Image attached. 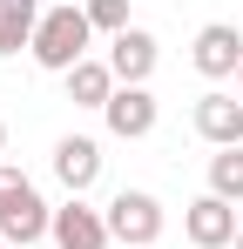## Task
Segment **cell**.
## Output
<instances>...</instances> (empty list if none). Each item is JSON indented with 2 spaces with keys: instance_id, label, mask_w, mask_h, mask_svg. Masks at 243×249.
<instances>
[{
  "instance_id": "cell-11",
  "label": "cell",
  "mask_w": 243,
  "mask_h": 249,
  "mask_svg": "<svg viewBox=\"0 0 243 249\" xmlns=\"http://www.w3.org/2000/svg\"><path fill=\"white\" fill-rule=\"evenodd\" d=\"M61 81H68V101H75V108H108V101H115V68H108V61H95V54H88V61H81L75 74H61Z\"/></svg>"
},
{
  "instance_id": "cell-7",
  "label": "cell",
  "mask_w": 243,
  "mask_h": 249,
  "mask_svg": "<svg viewBox=\"0 0 243 249\" xmlns=\"http://www.w3.org/2000/svg\"><path fill=\"white\" fill-rule=\"evenodd\" d=\"M189 61H196V74L223 81V74H237V68H243V34L230 27V20H209V27H196V47H189Z\"/></svg>"
},
{
  "instance_id": "cell-9",
  "label": "cell",
  "mask_w": 243,
  "mask_h": 249,
  "mask_svg": "<svg viewBox=\"0 0 243 249\" xmlns=\"http://www.w3.org/2000/svg\"><path fill=\"white\" fill-rule=\"evenodd\" d=\"M156 61H162V47H156V34H149V27H128V34H115V41H108V68H115L122 88H149Z\"/></svg>"
},
{
  "instance_id": "cell-3",
  "label": "cell",
  "mask_w": 243,
  "mask_h": 249,
  "mask_svg": "<svg viewBox=\"0 0 243 249\" xmlns=\"http://www.w3.org/2000/svg\"><path fill=\"white\" fill-rule=\"evenodd\" d=\"M101 215H108V236H115V243H128V249L162 243V202L149 196V189H122Z\"/></svg>"
},
{
  "instance_id": "cell-12",
  "label": "cell",
  "mask_w": 243,
  "mask_h": 249,
  "mask_svg": "<svg viewBox=\"0 0 243 249\" xmlns=\"http://www.w3.org/2000/svg\"><path fill=\"white\" fill-rule=\"evenodd\" d=\"M34 27H40V0H0V54L34 47Z\"/></svg>"
},
{
  "instance_id": "cell-10",
  "label": "cell",
  "mask_w": 243,
  "mask_h": 249,
  "mask_svg": "<svg viewBox=\"0 0 243 249\" xmlns=\"http://www.w3.org/2000/svg\"><path fill=\"white\" fill-rule=\"evenodd\" d=\"M101 122H108L115 142H142V135L156 128V94H149V88H115V101L101 108Z\"/></svg>"
},
{
  "instance_id": "cell-14",
  "label": "cell",
  "mask_w": 243,
  "mask_h": 249,
  "mask_svg": "<svg viewBox=\"0 0 243 249\" xmlns=\"http://www.w3.org/2000/svg\"><path fill=\"white\" fill-rule=\"evenodd\" d=\"M95 34H128V0H88Z\"/></svg>"
},
{
  "instance_id": "cell-13",
  "label": "cell",
  "mask_w": 243,
  "mask_h": 249,
  "mask_svg": "<svg viewBox=\"0 0 243 249\" xmlns=\"http://www.w3.org/2000/svg\"><path fill=\"white\" fill-rule=\"evenodd\" d=\"M209 196L243 202V148H216L209 155Z\"/></svg>"
},
{
  "instance_id": "cell-6",
  "label": "cell",
  "mask_w": 243,
  "mask_h": 249,
  "mask_svg": "<svg viewBox=\"0 0 243 249\" xmlns=\"http://www.w3.org/2000/svg\"><path fill=\"white\" fill-rule=\"evenodd\" d=\"M54 175H61L68 196H88V189L101 182V142H95V135H61V142H54Z\"/></svg>"
},
{
  "instance_id": "cell-17",
  "label": "cell",
  "mask_w": 243,
  "mask_h": 249,
  "mask_svg": "<svg viewBox=\"0 0 243 249\" xmlns=\"http://www.w3.org/2000/svg\"><path fill=\"white\" fill-rule=\"evenodd\" d=\"M237 249H243V229H237Z\"/></svg>"
},
{
  "instance_id": "cell-18",
  "label": "cell",
  "mask_w": 243,
  "mask_h": 249,
  "mask_svg": "<svg viewBox=\"0 0 243 249\" xmlns=\"http://www.w3.org/2000/svg\"><path fill=\"white\" fill-rule=\"evenodd\" d=\"M0 249H7V243H0Z\"/></svg>"
},
{
  "instance_id": "cell-1",
  "label": "cell",
  "mask_w": 243,
  "mask_h": 249,
  "mask_svg": "<svg viewBox=\"0 0 243 249\" xmlns=\"http://www.w3.org/2000/svg\"><path fill=\"white\" fill-rule=\"evenodd\" d=\"M88 41H95V20H88V7L68 0V7H47V14H40L27 54H34L47 74H75L81 61H88Z\"/></svg>"
},
{
  "instance_id": "cell-5",
  "label": "cell",
  "mask_w": 243,
  "mask_h": 249,
  "mask_svg": "<svg viewBox=\"0 0 243 249\" xmlns=\"http://www.w3.org/2000/svg\"><path fill=\"white\" fill-rule=\"evenodd\" d=\"M237 202H223V196H196V202L182 209V236L196 249H230L237 243Z\"/></svg>"
},
{
  "instance_id": "cell-8",
  "label": "cell",
  "mask_w": 243,
  "mask_h": 249,
  "mask_svg": "<svg viewBox=\"0 0 243 249\" xmlns=\"http://www.w3.org/2000/svg\"><path fill=\"white\" fill-rule=\"evenodd\" d=\"M189 122H196V135L209 142V148H243V101H237V94L209 88V94L196 101V115H189Z\"/></svg>"
},
{
  "instance_id": "cell-2",
  "label": "cell",
  "mask_w": 243,
  "mask_h": 249,
  "mask_svg": "<svg viewBox=\"0 0 243 249\" xmlns=\"http://www.w3.org/2000/svg\"><path fill=\"white\" fill-rule=\"evenodd\" d=\"M47 229H54V209L40 202V189L20 175V168L0 162V243H20V249H27V243H40Z\"/></svg>"
},
{
  "instance_id": "cell-16",
  "label": "cell",
  "mask_w": 243,
  "mask_h": 249,
  "mask_svg": "<svg viewBox=\"0 0 243 249\" xmlns=\"http://www.w3.org/2000/svg\"><path fill=\"white\" fill-rule=\"evenodd\" d=\"M237 88H243V68H237Z\"/></svg>"
},
{
  "instance_id": "cell-4",
  "label": "cell",
  "mask_w": 243,
  "mask_h": 249,
  "mask_svg": "<svg viewBox=\"0 0 243 249\" xmlns=\"http://www.w3.org/2000/svg\"><path fill=\"white\" fill-rule=\"evenodd\" d=\"M47 243H54V249H108L115 236H108V215H101V209H88L81 196H68V202L54 209Z\"/></svg>"
},
{
  "instance_id": "cell-15",
  "label": "cell",
  "mask_w": 243,
  "mask_h": 249,
  "mask_svg": "<svg viewBox=\"0 0 243 249\" xmlns=\"http://www.w3.org/2000/svg\"><path fill=\"white\" fill-rule=\"evenodd\" d=\"M0 148H7V122H0Z\"/></svg>"
}]
</instances>
